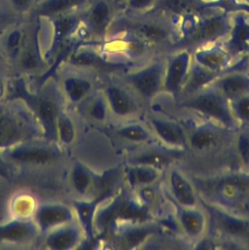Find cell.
<instances>
[{
	"mask_svg": "<svg viewBox=\"0 0 249 250\" xmlns=\"http://www.w3.org/2000/svg\"><path fill=\"white\" fill-rule=\"evenodd\" d=\"M218 75H219V73H216L214 71H211V70L199 65L192 60V63H191L187 78L186 80V83L183 87L181 96L179 98L195 93V92L211 85L212 82L218 77Z\"/></svg>",
	"mask_w": 249,
	"mask_h": 250,
	"instance_id": "7402d4cb",
	"label": "cell"
},
{
	"mask_svg": "<svg viewBox=\"0 0 249 250\" xmlns=\"http://www.w3.org/2000/svg\"><path fill=\"white\" fill-rule=\"evenodd\" d=\"M96 210V204L94 202H80L77 204V212L80 221L89 235L93 233L94 214Z\"/></svg>",
	"mask_w": 249,
	"mask_h": 250,
	"instance_id": "4dcf8cb0",
	"label": "cell"
},
{
	"mask_svg": "<svg viewBox=\"0 0 249 250\" xmlns=\"http://www.w3.org/2000/svg\"><path fill=\"white\" fill-rule=\"evenodd\" d=\"M3 93H4V86H3L2 82L0 81V97L3 95Z\"/></svg>",
	"mask_w": 249,
	"mask_h": 250,
	"instance_id": "b9f144b4",
	"label": "cell"
},
{
	"mask_svg": "<svg viewBox=\"0 0 249 250\" xmlns=\"http://www.w3.org/2000/svg\"><path fill=\"white\" fill-rule=\"evenodd\" d=\"M115 2H116V1H115Z\"/></svg>",
	"mask_w": 249,
	"mask_h": 250,
	"instance_id": "bcb514c9",
	"label": "cell"
},
{
	"mask_svg": "<svg viewBox=\"0 0 249 250\" xmlns=\"http://www.w3.org/2000/svg\"><path fill=\"white\" fill-rule=\"evenodd\" d=\"M91 0H38L32 11L37 16L57 17L62 14L84 10Z\"/></svg>",
	"mask_w": 249,
	"mask_h": 250,
	"instance_id": "ffe728a7",
	"label": "cell"
},
{
	"mask_svg": "<svg viewBox=\"0 0 249 250\" xmlns=\"http://www.w3.org/2000/svg\"><path fill=\"white\" fill-rule=\"evenodd\" d=\"M233 141L240 162L249 168V128H238L235 131Z\"/></svg>",
	"mask_w": 249,
	"mask_h": 250,
	"instance_id": "f1b7e54d",
	"label": "cell"
},
{
	"mask_svg": "<svg viewBox=\"0 0 249 250\" xmlns=\"http://www.w3.org/2000/svg\"><path fill=\"white\" fill-rule=\"evenodd\" d=\"M11 156L19 161L31 164H45L50 162L54 154L42 148H22L12 152Z\"/></svg>",
	"mask_w": 249,
	"mask_h": 250,
	"instance_id": "cb8c5ba5",
	"label": "cell"
},
{
	"mask_svg": "<svg viewBox=\"0 0 249 250\" xmlns=\"http://www.w3.org/2000/svg\"><path fill=\"white\" fill-rule=\"evenodd\" d=\"M229 106L238 128H249V93L230 101Z\"/></svg>",
	"mask_w": 249,
	"mask_h": 250,
	"instance_id": "d4e9b609",
	"label": "cell"
},
{
	"mask_svg": "<svg viewBox=\"0 0 249 250\" xmlns=\"http://www.w3.org/2000/svg\"><path fill=\"white\" fill-rule=\"evenodd\" d=\"M179 20L155 11L129 13L120 11L111 22L107 35H130L156 52H166L179 39Z\"/></svg>",
	"mask_w": 249,
	"mask_h": 250,
	"instance_id": "6da1fadb",
	"label": "cell"
},
{
	"mask_svg": "<svg viewBox=\"0 0 249 250\" xmlns=\"http://www.w3.org/2000/svg\"><path fill=\"white\" fill-rule=\"evenodd\" d=\"M115 1H116V3L121 7V10H122L123 5H124V3H125V1H126V0H115Z\"/></svg>",
	"mask_w": 249,
	"mask_h": 250,
	"instance_id": "60d3db41",
	"label": "cell"
},
{
	"mask_svg": "<svg viewBox=\"0 0 249 250\" xmlns=\"http://www.w3.org/2000/svg\"><path fill=\"white\" fill-rule=\"evenodd\" d=\"M1 111H2V110H1V107H0V116H1Z\"/></svg>",
	"mask_w": 249,
	"mask_h": 250,
	"instance_id": "f6af8a7d",
	"label": "cell"
},
{
	"mask_svg": "<svg viewBox=\"0 0 249 250\" xmlns=\"http://www.w3.org/2000/svg\"><path fill=\"white\" fill-rule=\"evenodd\" d=\"M39 113L47 126V129L53 132L55 129V120L57 116L55 104L49 100H42L39 104Z\"/></svg>",
	"mask_w": 249,
	"mask_h": 250,
	"instance_id": "1f68e13d",
	"label": "cell"
},
{
	"mask_svg": "<svg viewBox=\"0 0 249 250\" xmlns=\"http://www.w3.org/2000/svg\"><path fill=\"white\" fill-rule=\"evenodd\" d=\"M158 232V228L154 223L149 221L141 222H126L122 229H119L117 242L120 247L132 249L144 244L150 236Z\"/></svg>",
	"mask_w": 249,
	"mask_h": 250,
	"instance_id": "e0dca14e",
	"label": "cell"
},
{
	"mask_svg": "<svg viewBox=\"0 0 249 250\" xmlns=\"http://www.w3.org/2000/svg\"><path fill=\"white\" fill-rule=\"evenodd\" d=\"M98 59L97 54L91 51H82L73 56L72 61L79 64H91L94 63Z\"/></svg>",
	"mask_w": 249,
	"mask_h": 250,
	"instance_id": "f35d334b",
	"label": "cell"
},
{
	"mask_svg": "<svg viewBox=\"0 0 249 250\" xmlns=\"http://www.w3.org/2000/svg\"><path fill=\"white\" fill-rule=\"evenodd\" d=\"M66 93L72 102H79L89 94L92 84L83 78H69L64 83Z\"/></svg>",
	"mask_w": 249,
	"mask_h": 250,
	"instance_id": "83f0119b",
	"label": "cell"
},
{
	"mask_svg": "<svg viewBox=\"0 0 249 250\" xmlns=\"http://www.w3.org/2000/svg\"><path fill=\"white\" fill-rule=\"evenodd\" d=\"M22 42V33L21 30L16 29L14 31H12L8 38H7V43H6V47H7V51L11 54V55H16L18 54V52L21 49V45Z\"/></svg>",
	"mask_w": 249,
	"mask_h": 250,
	"instance_id": "8d00e7d4",
	"label": "cell"
},
{
	"mask_svg": "<svg viewBox=\"0 0 249 250\" xmlns=\"http://www.w3.org/2000/svg\"><path fill=\"white\" fill-rule=\"evenodd\" d=\"M115 133L121 140L130 144L148 145L156 142L146 123L135 121L133 119L125 120V123L120 125Z\"/></svg>",
	"mask_w": 249,
	"mask_h": 250,
	"instance_id": "44dd1931",
	"label": "cell"
},
{
	"mask_svg": "<svg viewBox=\"0 0 249 250\" xmlns=\"http://www.w3.org/2000/svg\"><path fill=\"white\" fill-rule=\"evenodd\" d=\"M237 66L225 70L211 84L228 102L249 93V70L245 55L237 60Z\"/></svg>",
	"mask_w": 249,
	"mask_h": 250,
	"instance_id": "30bf717a",
	"label": "cell"
},
{
	"mask_svg": "<svg viewBox=\"0 0 249 250\" xmlns=\"http://www.w3.org/2000/svg\"><path fill=\"white\" fill-rule=\"evenodd\" d=\"M175 220L181 232L190 241L202 240L209 230V217L205 208L175 206Z\"/></svg>",
	"mask_w": 249,
	"mask_h": 250,
	"instance_id": "7c38bea8",
	"label": "cell"
},
{
	"mask_svg": "<svg viewBox=\"0 0 249 250\" xmlns=\"http://www.w3.org/2000/svg\"><path fill=\"white\" fill-rule=\"evenodd\" d=\"M245 58H246V63H247V69L249 70V50L247 51V53L245 54Z\"/></svg>",
	"mask_w": 249,
	"mask_h": 250,
	"instance_id": "ab89813d",
	"label": "cell"
},
{
	"mask_svg": "<svg viewBox=\"0 0 249 250\" xmlns=\"http://www.w3.org/2000/svg\"><path fill=\"white\" fill-rule=\"evenodd\" d=\"M38 0H8L9 7L15 12L23 13L32 10Z\"/></svg>",
	"mask_w": 249,
	"mask_h": 250,
	"instance_id": "74e56055",
	"label": "cell"
},
{
	"mask_svg": "<svg viewBox=\"0 0 249 250\" xmlns=\"http://www.w3.org/2000/svg\"><path fill=\"white\" fill-rule=\"evenodd\" d=\"M37 218L40 226L43 229H49L69 221L71 214L62 206L50 205L42 207L37 213Z\"/></svg>",
	"mask_w": 249,
	"mask_h": 250,
	"instance_id": "603a6c76",
	"label": "cell"
},
{
	"mask_svg": "<svg viewBox=\"0 0 249 250\" xmlns=\"http://www.w3.org/2000/svg\"><path fill=\"white\" fill-rule=\"evenodd\" d=\"M166 57H156L125 75V84L142 102L154 100L163 93Z\"/></svg>",
	"mask_w": 249,
	"mask_h": 250,
	"instance_id": "277c9868",
	"label": "cell"
},
{
	"mask_svg": "<svg viewBox=\"0 0 249 250\" xmlns=\"http://www.w3.org/2000/svg\"><path fill=\"white\" fill-rule=\"evenodd\" d=\"M178 100L181 108L201 119L217 123L232 131L238 129L230 110L229 102L211 85Z\"/></svg>",
	"mask_w": 249,
	"mask_h": 250,
	"instance_id": "7a4b0ae2",
	"label": "cell"
},
{
	"mask_svg": "<svg viewBox=\"0 0 249 250\" xmlns=\"http://www.w3.org/2000/svg\"><path fill=\"white\" fill-rule=\"evenodd\" d=\"M223 3L225 1L210 3L202 0H156L150 10L181 21L186 17L202 14Z\"/></svg>",
	"mask_w": 249,
	"mask_h": 250,
	"instance_id": "9a60e30c",
	"label": "cell"
},
{
	"mask_svg": "<svg viewBox=\"0 0 249 250\" xmlns=\"http://www.w3.org/2000/svg\"><path fill=\"white\" fill-rule=\"evenodd\" d=\"M58 130L62 142L70 144L75 136V131L72 122L67 117H60L58 120Z\"/></svg>",
	"mask_w": 249,
	"mask_h": 250,
	"instance_id": "d6a6232c",
	"label": "cell"
},
{
	"mask_svg": "<svg viewBox=\"0 0 249 250\" xmlns=\"http://www.w3.org/2000/svg\"><path fill=\"white\" fill-rule=\"evenodd\" d=\"M164 173L166 188L175 205L182 207H196L200 205L201 198L195 186L183 171L171 165Z\"/></svg>",
	"mask_w": 249,
	"mask_h": 250,
	"instance_id": "8fae6325",
	"label": "cell"
},
{
	"mask_svg": "<svg viewBox=\"0 0 249 250\" xmlns=\"http://www.w3.org/2000/svg\"><path fill=\"white\" fill-rule=\"evenodd\" d=\"M168 53L170 56L166 57L163 93L178 100L192 63V52L188 49H178Z\"/></svg>",
	"mask_w": 249,
	"mask_h": 250,
	"instance_id": "8992f818",
	"label": "cell"
},
{
	"mask_svg": "<svg viewBox=\"0 0 249 250\" xmlns=\"http://www.w3.org/2000/svg\"><path fill=\"white\" fill-rule=\"evenodd\" d=\"M238 1H240L241 3L246 4V5H248V6H249V0H238Z\"/></svg>",
	"mask_w": 249,
	"mask_h": 250,
	"instance_id": "ee69618b",
	"label": "cell"
},
{
	"mask_svg": "<svg viewBox=\"0 0 249 250\" xmlns=\"http://www.w3.org/2000/svg\"><path fill=\"white\" fill-rule=\"evenodd\" d=\"M222 44L233 61L247 53L249 50V11L244 9L232 11L230 29Z\"/></svg>",
	"mask_w": 249,
	"mask_h": 250,
	"instance_id": "5bb4252c",
	"label": "cell"
},
{
	"mask_svg": "<svg viewBox=\"0 0 249 250\" xmlns=\"http://www.w3.org/2000/svg\"><path fill=\"white\" fill-rule=\"evenodd\" d=\"M156 0H126L121 11L129 13H143L149 11Z\"/></svg>",
	"mask_w": 249,
	"mask_h": 250,
	"instance_id": "836d02e7",
	"label": "cell"
},
{
	"mask_svg": "<svg viewBox=\"0 0 249 250\" xmlns=\"http://www.w3.org/2000/svg\"><path fill=\"white\" fill-rule=\"evenodd\" d=\"M202 1L210 2V3H214V2H221V1H224V0H202ZM225 2H226V1H225Z\"/></svg>",
	"mask_w": 249,
	"mask_h": 250,
	"instance_id": "7bdbcfd3",
	"label": "cell"
},
{
	"mask_svg": "<svg viewBox=\"0 0 249 250\" xmlns=\"http://www.w3.org/2000/svg\"><path fill=\"white\" fill-rule=\"evenodd\" d=\"M32 233L31 228L25 223H12L0 228V240L22 241Z\"/></svg>",
	"mask_w": 249,
	"mask_h": 250,
	"instance_id": "484cf974",
	"label": "cell"
},
{
	"mask_svg": "<svg viewBox=\"0 0 249 250\" xmlns=\"http://www.w3.org/2000/svg\"><path fill=\"white\" fill-rule=\"evenodd\" d=\"M209 225L223 235L234 239H249V216L206 203Z\"/></svg>",
	"mask_w": 249,
	"mask_h": 250,
	"instance_id": "ba28073f",
	"label": "cell"
},
{
	"mask_svg": "<svg viewBox=\"0 0 249 250\" xmlns=\"http://www.w3.org/2000/svg\"><path fill=\"white\" fill-rule=\"evenodd\" d=\"M72 184L79 193H87L94 183L92 174L83 166L76 165L71 175Z\"/></svg>",
	"mask_w": 249,
	"mask_h": 250,
	"instance_id": "f546056e",
	"label": "cell"
},
{
	"mask_svg": "<svg viewBox=\"0 0 249 250\" xmlns=\"http://www.w3.org/2000/svg\"><path fill=\"white\" fill-rule=\"evenodd\" d=\"M78 239V232L75 229H66L51 234L47 242L51 248L65 249L71 247Z\"/></svg>",
	"mask_w": 249,
	"mask_h": 250,
	"instance_id": "4316f807",
	"label": "cell"
},
{
	"mask_svg": "<svg viewBox=\"0 0 249 250\" xmlns=\"http://www.w3.org/2000/svg\"><path fill=\"white\" fill-rule=\"evenodd\" d=\"M164 172L149 165L128 161L123 169L125 183L130 191L160 182Z\"/></svg>",
	"mask_w": 249,
	"mask_h": 250,
	"instance_id": "ac0fdd59",
	"label": "cell"
},
{
	"mask_svg": "<svg viewBox=\"0 0 249 250\" xmlns=\"http://www.w3.org/2000/svg\"><path fill=\"white\" fill-rule=\"evenodd\" d=\"M150 128L156 142L164 147L186 151L188 149L186 124L163 115H148L145 122Z\"/></svg>",
	"mask_w": 249,
	"mask_h": 250,
	"instance_id": "52a82bcc",
	"label": "cell"
},
{
	"mask_svg": "<svg viewBox=\"0 0 249 250\" xmlns=\"http://www.w3.org/2000/svg\"><path fill=\"white\" fill-rule=\"evenodd\" d=\"M205 202L229 211L241 209L249 201V174L232 172L207 180L202 186Z\"/></svg>",
	"mask_w": 249,
	"mask_h": 250,
	"instance_id": "3957f363",
	"label": "cell"
},
{
	"mask_svg": "<svg viewBox=\"0 0 249 250\" xmlns=\"http://www.w3.org/2000/svg\"><path fill=\"white\" fill-rule=\"evenodd\" d=\"M108 110L118 118L129 120L141 111L142 101L125 84L108 85L104 92Z\"/></svg>",
	"mask_w": 249,
	"mask_h": 250,
	"instance_id": "4fadbf2b",
	"label": "cell"
},
{
	"mask_svg": "<svg viewBox=\"0 0 249 250\" xmlns=\"http://www.w3.org/2000/svg\"><path fill=\"white\" fill-rule=\"evenodd\" d=\"M17 129L14 121L8 117H0V144H6L16 135Z\"/></svg>",
	"mask_w": 249,
	"mask_h": 250,
	"instance_id": "e575fe53",
	"label": "cell"
},
{
	"mask_svg": "<svg viewBox=\"0 0 249 250\" xmlns=\"http://www.w3.org/2000/svg\"><path fill=\"white\" fill-rule=\"evenodd\" d=\"M108 107L105 98H98L94 101L90 107V114L97 120H104L106 117Z\"/></svg>",
	"mask_w": 249,
	"mask_h": 250,
	"instance_id": "d590c367",
	"label": "cell"
},
{
	"mask_svg": "<svg viewBox=\"0 0 249 250\" xmlns=\"http://www.w3.org/2000/svg\"><path fill=\"white\" fill-rule=\"evenodd\" d=\"M184 152L185 151L174 150L167 147L162 149L152 148L132 155L131 157L128 158V162L142 163L158 168L162 171H166L167 168L172 165L177 156L183 154Z\"/></svg>",
	"mask_w": 249,
	"mask_h": 250,
	"instance_id": "d6986e66",
	"label": "cell"
},
{
	"mask_svg": "<svg viewBox=\"0 0 249 250\" xmlns=\"http://www.w3.org/2000/svg\"><path fill=\"white\" fill-rule=\"evenodd\" d=\"M202 120L190 127L186 125L189 150L198 154L215 152L234 139L235 131L208 120Z\"/></svg>",
	"mask_w": 249,
	"mask_h": 250,
	"instance_id": "5b68a950",
	"label": "cell"
},
{
	"mask_svg": "<svg viewBox=\"0 0 249 250\" xmlns=\"http://www.w3.org/2000/svg\"><path fill=\"white\" fill-rule=\"evenodd\" d=\"M192 60L199 65L219 74L230 68L234 62L222 43L193 50Z\"/></svg>",
	"mask_w": 249,
	"mask_h": 250,
	"instance_id": "2e32d148",
	"label": "cell"
},
{
	"mask_svg": "<svg viewBox=\"0 0 249 250\" xmlns=\"http://www.w3.org/2000/svg\"><path fill=\"white\" fill-rule=\"evenodd\" d=\"M121 7L115 0H91L82 11L81 20H84L89 31L99 37L107 35L108 28Z\"/></svg>",
	"mask_w": 249,
	"mask_h": 250,
	"instance_id": "9c48e42d",
	"label": "cell"
}]
</instances>
